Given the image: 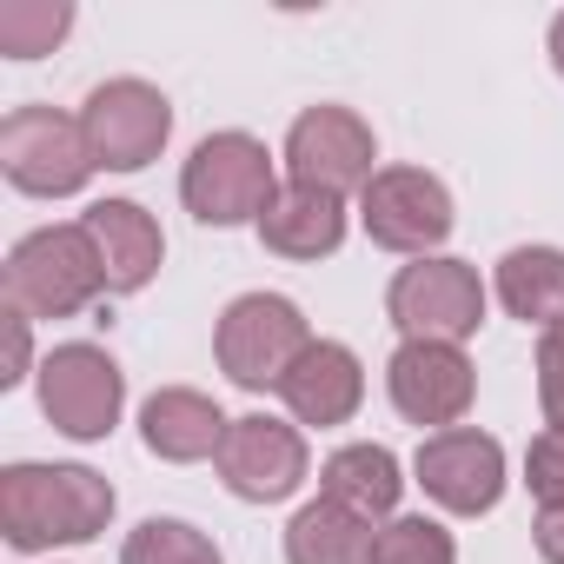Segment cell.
<instances>
[{"label": "cell", "mask_w": 564, "mask_h": 564, "mask_svg": "<svg viewBox=\"0 0 564 564\" xmlns=\"http://www.w3.org/2000/svg\"><path fill=\"white\" fill-rule=\"evenodd\" d=\"M219 478L246 505H279L306 485V438L286 419H265V412L232 419L226 445H219Z\"/></svg>", "instance_id": "30bf717a"}, {"label": "cell", "mask_w": 564, "mask_h": 564, "mask_svg": "<svg viewBox=\"0 0 564 564\" xmlns=\"http://www.w3.org/2000/svg\"><path fill=\"white\" fill-rule=\"evenodd\" d=\"M21 372H28V319L8 313V372H0V386H14Z\"/></svg>", "instance_id": "4316f807"}, {"label": "cell", "mask_w": 564, "mask_h": 564, "mask_svg": "<svg viewBox=\"0 0 564 564\" xmlns=\"http://www.w3.org/2000/svg\"><path fill=\"white\" fill-rule=\"evenodd\" d=\"M286 564H372V524L319 498L286 524Z\"/></svg>", "instance_id": "ffe728a7"}, {"label": "cell", "mask_w": 564, "mask_h": 564, "mask_svg": "<svg viewBox=\"0 0 564 564\" xmlns=\"http://www.w3.org/2000/svg\"><path fill=\"white\" fill-rule=\"evenodd\" d=\"M372 564H458V544L432 518H392L372 538Z\"/></svg>", "instance_id": "603a6c76"}, {"label": "cell", "mask_w": 564, "mask_h": 564, "mask_svg": "<svg viewBox=\"0 0 564 564\" xmlns=\"http://www.w3.org/2000/svg\"><path fill=\"white\" fill-rule=\"evenodd\" d=\"M213 346H219V372H226L232 386H246V392H265V386H272V392H279V379L300 366V352L313 346V333H306V319H300L293 300H279V293H246V300L226 306Z\"/></svg>", "instance_id": "277c9868"}, {"label": "cell", "mask_w": 564, "mask_h": 564, "mask_svg": "<svg viewBox=\"0 0 564 564\" xmlns=\"http://www.w3.org/2000/svg\"><path fill=\"white\" fill-rule=\"evenodd\" d=\"M538 405H544V425L564 432V319L538 339Z\"/></svg>", "instance_id": "cb8c5ba5"}, {"label": "cell", "mask_w": 564, "mask_h": 564, "mask_svg": "<svg viewBox=\"0 0 564 564\" xmlns=\"http://www.w3.org/2000/svg\"><path fill=\"white\" fill-rule=\"evenodd\" d=\"M359 213H366L372 246H386V252L432 259V246H445V232H452V193L419 166H379Z\"/></svg>", "instance_id": "8fae6325"}, {"label": "cell", "mask_w": 564, "mask_h": 564, "mask_svg": "<svg viewBox=\"0 0 564 564\" xmlns=\"http://www.w3.org/2000/svg\"><path fill=\"white\" fill-rule=\"evenodd\" d=\"M279 399L293 405L300 425H346L366 399V372L339 339H313L300 352V366L279 379Z\"/></svg>", "instance_id": "9a60e30c"}, {"label": "cell", "mask_w": 564, "mask_h": 564, "mask_svg": "<svg viewBox=\"0 0 564 564\" xmlns=\"http://www.w3.org/2000/svg\"><path fill=\"white\" fill-rule=\"evenodd\" d=\"M180 199L199 226H246L265 219V206L279 199L272 180V153L252 133H213L193 147L186 173H180Z\"/></svg>", "instance_id": "3957f363"}, {"label": "cell", "mask_w": 564, "mask_h": 564, "mask_svg": "<svg viewBox=\"0 0 564 564\" xmlns=\"http://www.w3.org/2000/svg\"><path fill=\"white\" fill-rule=\"evenodd\" d=\"M379 147H372V127L352 113V107H306L286 133V166H293V186H319V193H366L372 186V166Z\"/></svg>", "instance_id": "ba28073f"}, {"label": "cell", "mask_w": 564, "mask_h": 564, "mask_svg": "<svg viewBox=\"0 0 564 564\" xmlns=\"http://www.w3.org/2000/svg\"><path fill=\"white\" fill-rule=\"evenodd\" d=\"M386 386H392V405L412 419V425H438L452 432L478 392L471 379V359L458 346H432V339H405L386 366Z\"/></svg>", "instance_id": "4fadbf2b"}, {"label": "cell", "mask_w": 564, "mask_h": 564, "mask_svg": "<svg viewBox=\"0 0 564 564\" xmlns=\"http://www.w3.org/2000/svg\"><path fill=\"white\" fill-rule=\"evenodd\" d=\"M0 173H8L21 193L61 199V193L87 186L94 147H87L80 120H67L61 107H14L0 120Z\"/></svg>", "instance_id": "5b68a950"}, {"label": "cell", "mask_w": 564, "mask_h": 564, "mask_svg": "<svg viewBox=\"0 0 564 564\" xmlns=\"http://www.w3.org/2000/svg\"><path fill=\"white\" fill-rule=\"evenodd\" d=\"M498 300L524 326H557L564 319V252L557 246H518L498 259Z\"/></svg>", "instance_id": "d6986e66"}, {"label": "cell", "mask_w": 564, "mask_h": 564, "mask_svg": "<svg viewBox=\"0 0 564 564\" xmlns=\"http://www.w3.org/2000/svg\"><path fill=\"white\" fill-rule=\"evenodd\" d=\"M259 239L279 259H326L346 239V199L319 186H279V199L259 219Z\"/></svg>", "instance_id": "e0dca14e"}, {"label": "cell", "mask_w": 564, "mask_h": 564, "mask_svg": "<svg viewBox=\"0 0 564 564\" xmlns=\"http://www.w3.org/2000/svg\"><path fill=\"white\" fill-rule=\"evenodd\" d=\"M386 313L405 339H432V346H458L478 333L485 319V286L465 259H419L392 279Z\"/></svg>", "instance_id": "8992f818"}, {"label": "cell", "mask_w": 564, "mask_h": 564, "mask_svg": "<svg viewBox=\"0 0 564 564\" xmlns=\"http://www.w3.org/2000/svg\"><path fill=\"white\" fill-rule=\"evenodd\" d=\"M226 412L206 399V392H186V386H166L147 399L140 412V432H147V452H160L166 465H193V458H219L226 445Z\"/></svg>", "instance_id": "2e32d148"}, {"label": "cell", "mask_w": 564, "mask_h": 564, "mask_svg": "<svg viewBox=\"0 0 564 564\" xmlns=\"http://www.w3.org/2000/svg\"><path fill=\"white\" fill-rule=\"evenodd\" d=\"M399 491H405V478H399V458H392L386 445H346V452H333L326 471H319V498L346 505V511L366 518V524H372V518H392Z\"/></svg>", "instance_id": "ac0fdd59"}, {"label": "cell", "mask_w": 564, "mask_h": 564, "mask_svg": "<svg viewBox=\"0 0 564 564\" xmlns=\"http://www.w3.org/2000/svg\"><path fill=\"white\" fill-rule=\"evenodd\" d=\"M120 564H226V557H219V544H213L206 531H193V524H180V518H147V524L127 538Z\"/></svg>", "instance_id": "7402d4cb"}, {"label": "cell", "mask_w": 564, "mask_h": 564, "mask_svg": "<svg viewBox=\"0 0 564 564\" xmlns=\"http://www.w3.org/2000/svg\"><path fill=\"white\" fill-rule=\"evenodd\" d=\"M551 67H557V74H564V14H557V21H551Z\"/></svg>", "instance_id": "83f0119b"}, {"label": "cell", "mask_w": 564, "mask_h": 564, "mask_svg": "<svg viewBox=\"0 0 564 564\" xmlns=\"http://www.w3.org/2000/svg\"><path fill=\"white\" fill-rule=\"evenodd\" d=\"M80 226H87V239H94V252L107 265V293H140L166 259L160 219L147 206H133V199H100V206L80 213Z\"/></svg>", "instance_id": "5bb4252c"}, {"label": "cell", "mask_w": 564, "mask_h": 564, "mask_svg": "<svg viewBox=\"0 0 564 564\" xmlns=\"http://www.w3.org/2000/svg\"><path fill=\"white\" fill-rule=\"evenodd\" d=\"M419 485L425 498H438L445 511L458 518H478L498 505L505 491V452L491 432H471V425H452V432H432L419 445Z\"/></svg>", "instance_id": "7c38bea8"}, {"label": "cell", "mask_w": 564, "mask_h": 564, "mask_svg": "<svg viewBox=\"0 0 564 564\" xmlns=\"http://www.w3.org/2000/svg\"><path fill=\"white\" fill-rule=\"evenodd\" d=\"M67 28H74L67 0H0V54H14V61L54 54Z\"/></svg>", "instance_id": "44dd1931"}, {"label": "cell", "mask_w": 564, "mask_h": 564, "mask_svg": "<svg viewBox=\"0 0 564 564\" xmlns=\"http://www.w3.org/2000/svg\"><path fill=\"white\" fill-rule=\"evenodd\" d=\"M127 405V379L100 346H54L41 366V412L67 438H107Z\"/></svg>", "instance_id": "9c48e42d"}, {"label": "cell", "mask_w": 564, "mask_h": 564, "mask_svg": "<svg viewBox=\"0 0 564 564\" xmlns=\"http://www.w3.org/2000/svg\"><path fill=\"white\" fill-rule=\"evenodd\" d=\"M524 485L544 505H564V432H538L524 452Z\"/></svg>", "instance_id": "d4e9b609"}, {"label": "cell", "mask_w": 564, "mask_h": 564, "mask_svg": "<svg viewBox=\"0 0 564 564\" xmlns=\"http://www.w3.org/2000/svg\"><path fill=\"white\" fill-rule=\"evenodd\" d=\"M80 133L94 147V166L107 173H140L147 160H160L166 133H173V107L160 87L147 80H107L87 94L80 107Z\"/></svg>", "instance_id": "52a82bcc"}, {"label": "cell", "mask_w": 564, "mask_h": 564, "mask_svg": "<svg viewBox=\"0 0 564 564\" xmlns=\"http://www.w3.org/2000/svg\"><path fill=\"white\" fill-rule=\"evenodd\" d=\"M107 293V265L87 226H41L8 252V313L21 319H67Z\"/></svg>", "instance_id": "7a4b0ae2"}, {"label": "cell", "mask_w": 564, "mask_h": 564, "mask_svg": "<svg viewBox=\"0 0 564 564\" xmlns=\"http://www.w3.org/2000/svg\"><path fill=\"white\" fill-rule=\"evenodd\" d=\"M531 538H538V557L544 564H564V505H544L538 524H531Z\"/></svg>", "instance_id": "484cf974"}, {"label": "cell", "mask_w": 564, "mask_h": 564, "mask_svg": "<svg viewBox=\"0 0 564 564\" xmlns=\"http://www.w3.org/2000/svg\"><path fill=\"white\" fill-rule=\"evenodd\" d=\"M113 518V485L87 465H8L0 471V531L14 551L87 544Z\"/></svg>", "instance_id": "6da1fadb"}]
</instances>
